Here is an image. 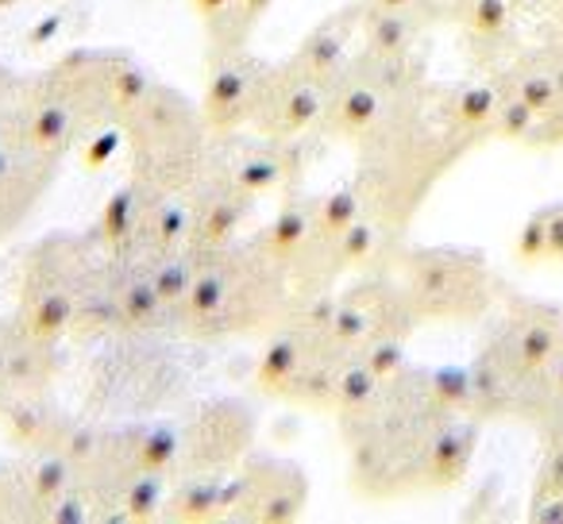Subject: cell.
<instances>
[{"mask_svg":"<svg viewBox=\"0 0 563 524\" xmlns=\"http://www.w3.org/2000/svg\"><path fill=\"white\" fill-rule=\"evenodd\" d=\"M197 250V247H194ZM294 305L290 275L251 239L197 250L194 286L178 328L189 336H251L274 328Z\"/></svg>","mask_w":563,"mask_h":524,"instance_id":"obj_1","label":"cell"},{"mask_svg":"<svg viewBox=\"0 0 563 524\" xmlns=\"http://www.w3.org/2000/svg\"><path fill=\"white\" fill-rule=\"evenodd\" d=\"M104 263L109 255H97L93 239L78 232H58L40 239L20 275L16 321L55 344L70 332L109 328Z\"/></svg>","mask_w":563,"mask_h":524,"instance_id":"obj_2","label":"cell"},{"mask_svg":"<svg viewBox=\"0 0 563 524\" xmlns=\"http://www.w3.org/2000/svg\"><path fill=\"white\" fill-rule=\"evenodd\" d=\"M120 132H124L128 166L135 181H147L166 193H189L209 170V116L194 97L166 81L151 78Z\"/></svg>","mask_w":563,"mask_h":524,"instance_id":"obj_3","label":"cell"},{"mask_svg":"<svg viewBox=\"0 0 563 524\" xmlns=\"http://www.w3.org/2000/svg\"><path fill=\"white\" fill-rule=\"evenodd\" d=\"M406 58L375 55V51L355 55V63L340 74L329 93L324 132L340 135V140H347V143H363L383 124H390L401 112V97H406V89H409Z\"/></svg>","mask_w":563,"mask_h":524,"instance_id":"obj_4","label":"cell"},{"mask_svg":"<svg viewBox=\"0 0 563 524\" xmlns=\"http://www.w3.org/2000/svg\"><path fill=\"white\" fill-rule=\"evenodd\" d=\"M58 74L66 78L70 93L78 97L81 124H86L81 143L89 135L120 132L128 112L135 109L143 89L151 86L147 70L124 51H74L58 63Z\"/></svg>","mask_w":563,"mask_h":524,"instance_id":"obj_5","label":"cell"},{"mask_svg":"<svg viewBox=\"0 0 563 524\" xmlns=\"http://www.w3.org/2000/svg\"><path fill=\"white\" fill-rule=\"evenodd\" d=\"M398 286L417 321H452L483 305V267L460 250L421 247L398 258Z\"/></svg>","mask_w":563,"mask_h":524,"instance_id":"obj_6","label":"cell"},{"mask_svg":"<svg viewBox=\"0 0 563 524\" xmlns=\"http://www.w3.org/2000/svg\"><path fill=\"white\" fill-rule=\"evenodd\" d=\"M329 321L340 344L352 355H360L363 347L383 336H406L413 328L417 313L409 305L406 290L398 286V278L371 275L347 286V290L329 293Z\"/></svg>","mask_w":563,"mask_h":524,"instance_id":"obj_7","label":"cell"},{"mask_svg":"<svg viewBox=\"0 0 563 524\" xmlns=\"http://www.w3.org/2000/svg\"><path fill=\"white\" fill-rule=\"evenodd\" d=\"M309 501V478L290 459L274 455H247L232 470V509L228 521H263L282 524L301 516Z\"/></svg>","mask_w":563,"mask_h":524,"instance_id":"obj_8","label":"cell"},{"mask_svg":"<svg viewBox=\"0 0 563 524\" xmlns=\"http://www.w3.org/2000/svg\"><path fill=\"white\" fill-rule=\"evenodd\" d=\"M178 451V475H232L255 444V421L240 401H217L189 421Z\"/></svg>","mask_w":563,"mask_h":524,"instance_id":"obj_9","label":"cell"},{"mask_svg":"<svg viewBox=\"0 0 563 524\" xmlns=\"http://www.w3.org/2000/svg\"><path fill=\"white\" fill-rule=\"evenodd\" d=\"M274 66L266 58L243 51H212V66H209V89H205V116H209L212 135L224 132H240L251 127L263 93L274 78Z\"/></svg>","mask_w":563,"mask_h":524,"instance_id":"obj_10","label":"cell"},{"mask_svg":"<svg viewBox=\"0 0 563 524\" xmlns=\"http://www.w3.org/2000/svg\"><path fill=\"white\" fill-rule=\"evenodd\" d=\"M329 93L332 86L309 78L306 70H298L294 63H278L274 66V78L263 93V104H258L255 127L258 135L274 143H298L306 140L309 132L324 127V116H329Z\"/></svg>","mask_w":563,"mask_h":524,"instance_id":"obj_11","label":"cell"},{"mask_svg":"<svg viewBox=\"0 0 563 524\" xmlns=\"http://www.w3.org/2000/svg\"><path fill=\"white\" fill-rule=\"evenodd\" d=\"M20 135L32 147H40L43 155L58 158V163L74 147H81L86 124H81L78 97L70 93L58 66H51L40 78H27L24 97H20Z\"/></svg>","mask_w":563,"mask_h":524,"instance_id":"obj_12","label":"cell"},{"mask_svg":"<svg viewBox=\"0 0 563 524\" xmlns=\"http://www.w3.org/2000/svg\"><path fill=\"white\" fill-rule=\"evenodd\" d=\"M209 170L240 186L247 197L263 201L266 193L286 186V178L294 174V143H274L258 135L255 127L212 135Z\"/></svg>","mask_w":563,"mask_h":524,"instance_id":"obj_13","label":"cell"},{"mask_svg":"<svg viewBox=\"0 0 563 524\" xmlns=\"http://www.w3.org/2000/svg\"><path fill=\"white\" fill-rule=\"evenodd\" d=\"M58 158L43 155L40 147L12 135L0 143V243L16 235L24 220L40 209L47 189L58 181Z\"/></svg>","mask_w":563,"mask_h":524,"instance_id":"obj_14","label":"cell"},{"mask_svg":"<svg viewBox=\"0 0 563 524\" xmlns=\"http://www.w3.org/2000/svg\"><path fill=\"white\" fill-rule=\"evenodd\" d=\"M189 201V247L212 250L240 243L255 216V197H247L240 186H232L220 174L205 170V178L186 193Z\"/></svg>","mask_w":563,"mask_h":524,"instance_id":"obj_15","label":"cell"},{"mask_svg":"<svg viewBox=\"0 0 563 524\" xmlns=\"http://www.w3.org/2000/svg\"><path fill=\"white\" fill-rule=\"evenodd\" d=\"M355 35H360V16L352 9H344L340 16H329L324 24H317L286 63H294L298 70H306L309 78L324 81V86H336L340 74L355 63Z\"/></svg>","mask_w":563,"mask_h":524,"instance_id":"obj_16","label":"cell"},{"mask_svg":"<svg viewBox=\"0 0 563 524\" xmlns=\"http://www.w3.org/2000/svg\"><path fill=\"white\" fill-rule=\"evenodd\" d=\"M471 444H475V436L467 428L448 421L440 424V432L429 444V455H424V482H455L467 470Z\"/></svg>","mask_w":563,"mask_h":524,"instance_id":"obj_17","label":"cell"},{"mask_svg":"<svg viewBox=\"0 0 563 524\" xmlns=\"http://www.w3.org/2000/svg\"><path fill=\"white\" fill-rule=\"evenodd\" d=\"M560 355V332L552 328V324H525L521 336H517V347H514V363L525 370V375H532V370H544L548 363Z\"/></svg>","mask_w":563,"mask_h":524,"instance_id":"obj_18","label":"cell"},{"mask_svg":"<svg viewBox=\"0 0 563 524\" xmlns=\"http://www.w3.org/2000/svg\"><path fill=\"white\" fill-rule=\"evenodd\" d=\"M498 104H501V97L494 93L490 86H467L455 93V101L448 104V109H452V120L460 127H486L498 116Z\"/></svg>","mask_w":563,"mask_h":524,"instance_id":"obj_19","label":"cell"},{"mask_svg":"<svg viewBox=\"0 0 563 524\" xmlns=\"http://www.w3.org/2000/svg\"><path fill=\"white\" fill-rule=\"evenodd\" d=\"M24 78L9 70L0 63V143L20 135V97H24Z\"/></svg>","mask_w":563,"mask_h":524,"instance_id":"obj_20","label":"cell"},{"mask_svg":"<svg viewBox=\"0 0 563 524\" xmlns=\"http://www.w3.org/2000/svg\"><path fill=\"white\" fill-rule=\"evenodd\" d=\"M560 81L552 78V74H529V78L517 81V97H521L525 104H529L537 116H544V112H552L555 104H560Z\"/></svg>","mask_w":563,"mask_h":524,"instance_id":"obj_21","label":"cell"},{"mask_svg":"<svg viewBox=\"0 0 563 524\" xmlns=\"http://www.w3.org/2000/svg\"><path fill=\"white\" fill-rule=\"evenodd\" d=\"M494 127H498L506 140H525V135H532V127H537V112H532L521 97H506V101L498 104Z\"/></svg>","mask_w":563,"mask_h":524,"instance_id":"obj_22","label":"cell"},{"mask_svg":"<svg viewBox=\"0 0 563 524\" xmlns=\"http://www.w3.org/2000/svg\"><path fill=\"white\" fill-rule=\"evenodd\" d=\"M509 24V0H471L467 27L475 35H498Z\"/></svg>","mask_w":563,"mask_h":524,"instance_id":"obj_23","label":"cell"},{"mask_svg":"<svg viewBox=\"0 0 563 524\" xmlns=\"http://www.w3.org/2000/svg\"><path fill=\"white\" fill-rule=\"evenodd\" d=\"M517 255H521L525 263L548 258V220L544 216H532L529 224L521 227V235H517Z\"/></svg>","mask_w":563,"mask_h":524,"instance_id":"obj_24","label":"cell"},{"mask_svg":"<svg viewBox=\"0 0 563 524\" xmlns=\"http://www.w3.org/2000/svg\"><path fill=\"white\" fill-rule=\"evenodd\" d=\"M532 521L540 524H563V490H544L532 501Z\"/></svg>","mask_w":563,"mask_h":524,"instance_id":"obj_25","label":"cell"},{"mask_svg":"<svg viewBox=\"0 0 563 524\" xmlns=\"http://www.w3.org/2000/svg\"><path fill=\"white\" fill-rule=\"evenodd\" d=\"M544 220H548V258H560L563 263V209Z\"/></svg>","mask_w":563,"mask_h":524,"instance_id":"obj_26","label":"cell"},{"mask_svg":"<svg viewBox=\"0 0 563 524\" xmlns=\"http://www.w3.org/2000/svg\"><path fill=\"white\" fill-rule=\"evenodd\" d=\"M544 490H563V447H555L544 470Z\"/></svg>","mask_w":563,"mask_h":524,"instance_id":"obj_27","label":"cell"},{"mask_svg":"<svg viewBox=\"0 0 563 524\" xmlns=\"http://www.w3.org/2000/svg\"><path fill=\"white\" fill-rule=\"evenodd\" d=\"M363 4H371V9H386V12H406V16H413L421 0H363Z\"/></svg>","mask_w":563,"mask_h":524,"instance_id":"obj_28","label":"cell"},{"mask_svg":"<svg viewBox=\"0 0 563 524\" xmlns=\"http://www.w3.org/2000/svg\"><path fill=\"white\" fill-rule=\"evenodd\" d=\"M197 4V12H201L205 20H217V16H224L228 9H232V0H194Z\"/></svg>","mask_w":563,"mask_h":524,"instance_id":"obj_29","label":"cell"},{"mask_svg":"<svg viewBox=\"0 0 563 524\" xmlns=\"http://www.w3.org/2000/svg\"><path fill=\"white\" fill-rule=\"evenodd\" d=\"M555 390L563 393V355H560V363H555Z\"/></svg>","mask_w":563,"mask_h":524,"instance_id":"obj_30","label":"cell"}]
</instances>
